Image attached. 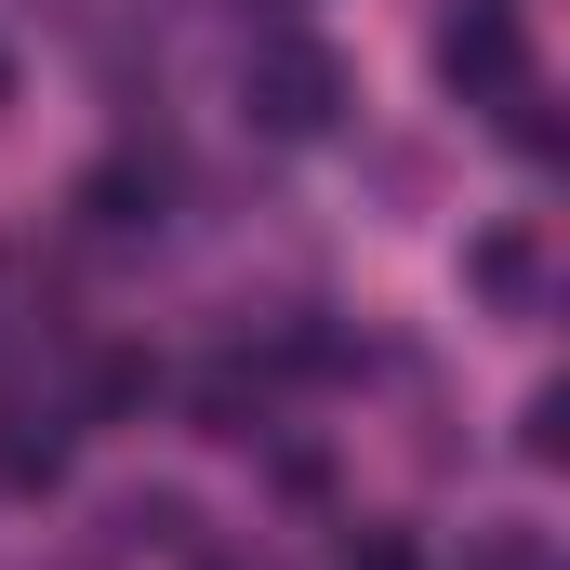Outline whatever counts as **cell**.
Masks as SVG:
<instances>
[{"instance_id": "6da1fadb", "label": "cell", "mask_w": 570, "mask_h": 570, "mask_svg": "<svg viewBox=\"0 0 570 570\" xmlns=\"http://www.w3.org/2000/svg\"><path fill=\"white\" fill-rule=\"evenodd\" d=\"M239 120L279 146H318L332 120H345V53L332 40H305V27H279V40H253L239 53Z\"/></svg>"}, {"instance_id": "277c9868", "label": "cell", "mask_w": 570, "mask_h": 570, "mask_svg": "<svg viewBox=\"0 0 570 570\" xmlns=\"http://www.w3.org/2000/svg\"><path fill=\"white\" fill-rule=\"evenodd\" d=\"M53 478H67V412L0 399V491H53Z\"/></svg>"}, {"instance_id": "3957f363", "label": "cell", "mask_w": 570, "mask_h": 570, "mask_svg": "<svg viewBox=\"0 0 570 570\" xmlns=\"http://www.w3.org/2000/svg\"><path fill=\"white\" fill-rule=\"evenodd\" d=\"M464 279L491 292L504 318H531V305H544V226H478V239H464Z\"/></svg>"}, {"instance_id": "7a4b0ae2", "label": "cell", "mask_w": 570, "mask_h": 570, "mask_svg": "<svg viewBox=\"0 0 570 570\" xmlns=\"http://www.w3.org/2000/svg\"><path fill=\"white\" fill-rule=\"evenodd\" d=\"M438 80H451L464 107L531 94V27H518V0H451V13H438Z\"/></svg>"}, {"instance_id": "5b68a950", "label": "cell", "mask_w": 570, "mask_h": 570, "mask_svg": "<svg viewBox=\"0 0 570 570\" xmlns=\"http://www.w3.org/2000/svg\"><path fill=\"white\" fill-rule=\"evenodd\" d=\"M253 412H266V385H253L239 358H226V372H199V425H213V438H253Z\"/></svg>"}, {"instance_id": "8992f818", "label": "cell", "mask_w": 570, "mask_h": 570, "mask_svg": "<svg viewBox=\"0 0 570 570\" xmlns=\"http://www.w3.org/2000/svg\"><path fill=\"white\" fill-rule=\"evenodd\" d=\"M146 399H159V372H146L134 345H120V358H94V412H146Z\"/></svg>"}, {"instance_id": "52a82bcc", "label": "cell", "mask_w": 570, "mask_h": 570, "mask_svg": "<svg viewBox=\"0 0 570 570\" xmlns=\"http://www.w3.org/2000/svg\"><path fill=\"white\" fill-rule=\"evenodd\" d=\"M345 570H425V558H412V531H345Z\"/></svg>"}, {"instance_id": "ba28073f", "label": "cell", "mask_w": 570, "mask_h": 570, "mask_svg": "<svg viewBox=\"0 0 570 570\" xmlns=\"http://www.w3.org/2000/svg\"><path fill=\"white\" fill-rule=\"evenodd\" d=\"M0 107H13V53H0Z\"/></svg>"}]
</instances>
